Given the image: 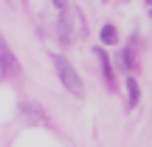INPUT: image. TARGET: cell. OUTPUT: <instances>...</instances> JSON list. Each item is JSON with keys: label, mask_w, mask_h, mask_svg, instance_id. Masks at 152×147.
Segmentation results:
<instances>
[{"label": "cell", "mask_w": 152, "mask_h": 147, "mask_svg": "<svg viewBox=\"0 0 152 147\" xmlns=\"http://www.w3.org/2000/svg\"><path fill=\"white\" fill-rule=\"evenodd\" d=\"M51 62H54V68H56V74H59L62 85H65L68 91L73 93V96H85V82L79 79V74H76V68L68 62V57H62V54H51Z\"/></svg>", "instance_id": "1"}, {"label": "cell", "mask_w": 152, "mask_h": 147, "mask_svg": "<svg viewBox=\"0 0 152 147\" xmlns=\"http://www.w3.org/2000/svg\"><path fill=\"white\" fill-rule=\"evenodd\" d=\"M93 51H96V57L102 60V71H104V79H107V85L113 88V85H115V74H113V62H110L107 51H104V48H93Z\"/></svg>", "instance_id": "2"}, {"label": "cell", "mask_w": 152, "mask_h": 147, "mask_svg": "<svg viewBox=\"0 0 152 147\" xmlns=\"http://www.w3.org/2000/svg\"><path fill=\"white\" fill-rule=\"evenodd\" d=\"M127 102H130V108H135L141 102V88H138V82L132 76H127Z\"/></svg>", "instance_id": "3"}, {"label": "cell", "mask_w": 152, "mask_h": 147, "mask_svg": "<svg viewBox=\"0 0 152 147\" xmlns=\"http://www.w3.org/2000/svg\"><path fill=\"white\" fill-rule=\"evenodd\" d=\"M17 110H20V113H26L28 119H34V122L45 116V113H42V108H39V105H31V102H20V105H17Z\"/></svg>", "instance_id": "4"}, {"label": "cell", "mask_w": 152, "mask_h": 147, "mask_svg": "<svg viewBox=\"0 0 152 147\" xmlns=\"http://www.w3.org/2000/svg\"><path fill=\"white\" fill-rule=\"evenodd\" d=\"M99 37H102L104 45H115V43H118V31H115V26H104L102 31H99Z\"/></svg>", "instance_id": "5"}, {"label": "cell", "mask_w": 152, "mask_h": 147, "mask_svg": "<svg viewBox=\"0 0 152 147\" xmlns=\"http://www.w3.org/2000/svg\"><path fill=\"white\" fill-rule=\"evenodd\" d=\"M17 71V65H14V60H11V51H9V45L3 43V76H11Z\"/></svg>", "instance_id": "6"}, {"label": "cell", "mask_w": 152, "mask_h": 147, "mask_svg": "<svg viewBox=\"0 0 152 147\" xmlns=\"http://www.w3.org/2000/svg\"><path fill=\"white\" fill-rule=\"evenodd\" d=\"M130 65H132V54H130V48H127L124 54H121V68H124V71H127V68H130Z\"/></svg>", "instance_id": "7"}, {"label": "cell", "mask_w": 152, "mask_h": 147, "mask_svg": "<svg viewBox=\"0 0 152 147\" xmlns=\"http://www.w3.org/2000/svg\"><path fill=\"white\" fill-rule=\"evenodd\" d=\"M56 3V9H65V0H54Z\"/></svg>", "instance_id": "8"}, {"label": "cell", "mask_w": 152, "mask_h": 147, "mask_svg": "<svg viewBox=\"0 0 152 147\" xmlns=\"http://www.w3.org/2000/svg\"><path fill=\"white\" fill-rule=\"evenodd\" d=\"M147 6H152V0H147Z\"/></svg>", "instance_id": "9"}]
</instances>
